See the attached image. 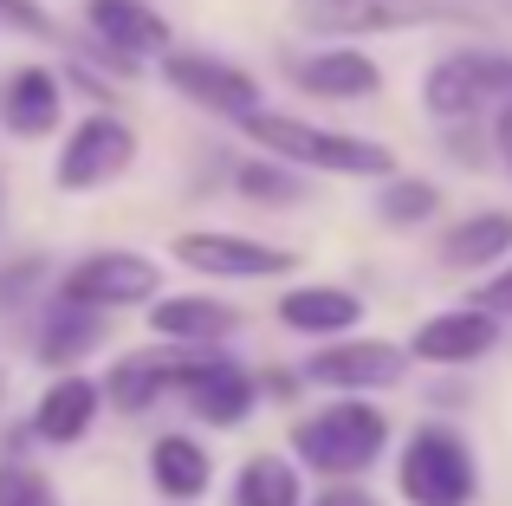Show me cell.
Listing matches in <instances>:
<instances>
[{"mask_svg":"<svg viewBox=\"0 0 512 506\" xmlns=\"http://www.w3.org/2000/svg\"><path fill=\"white\" fill-rule=\"evenodd\" d=\"M512 247V215H467L461 228L441 241V260L448 266H493Z\"/></svg>","mask_w":512,"mask_h":506,"instance_id":"obj_22","label":"cell"},{"mask_svg":"<svg viewBox=\"0 0 512 506\" xmlns=\"http://www.w3.org/2000/svg\"><path fill=\"white\" fill-rule=\"evenodd\" d=\"M169 383H182V344H175V351H137V357H124V364H111L104 396H111V409L137 416V409H150Z\"/></svg>","mask_w":512,"mask_h":506,"instance_id":"obj_13","label":"cell"},{"mask_svg":"<svg viewBox=\"0 0 512 506\" xmlns=\"http://www.w3.org/2000/svg\"><path fill=\"white\" fill-rule=\"evenodd\" d=\"M292 442H299V461L312 474L344 481V474H363L383 455L389 422H383V409H370V403H331V409H318L312 422H299Z\"/></svg>","mask_w":512,"mask_h":506,"instance_id":"obj_2","label":"cell"},{"mask_svg":"<svg viewBox=\"0 0 512 506\" xmlns=\"http://www.w3.org/2000/svg\"><path fill=\"white\" fill-rule=\"evenodd\" d=\"M409 351L396 344H376V338H357V344H331V351L312 357V383H331V390H376V383H396Z\"/></svg>","mask_w":512,"mask_h":506,"instance_id":"obj_11","label":"cell"},{"mask_svg":"<svg viewBox=\"0 0 512 506\" xmlns=\"http://www.w3.org/2000/svg\"><path fill=\"white\" fill-rule=\"evenodd\" d=\"M182 383H188L195 416H208L214 429H227V422H240L253 409V377L234 357L208 351V344H182Z\"/></svg>","mask_w":512,"mask_h":506,"instance_id":"obj_8","label":"cell"},{"mask_svg":"<svg viewBox=\"0 0 512 506\" xmlns=\"http://www.w3.org/2000/svg\"><path fill=\"white\" fill-rule=\"evenodd\" d=\"M85 20L124 65L169 46V20L150 7V0H85Z\"/></svg>","mask_w":512,"mask_h":506,"instance_id":"obj_10","label":"cell"},{"mask_svg":"<svg viewBox=\"0 0 512 506\" xmlns=\"http://www.w3.org/2000/svg\"><path fill=\"white\" fill-rule=\"evenodd\" d=\"M163 78L188 104H201V111H221V117H253L260 111V78H247L227 59H208V52H169Z\"/></svg>","mask_w":512,"mask_h":506,"instance_id":"obj_7","label":"cell"},{"mask_svg":"<svg viewBox=\"0 0 512 506\" xmlns=\"http://www.w3.org/2000/svg\"><path fill=\"white\" fill-rule=\"evenodd\" d=\"M292 78H299L312 98H370L376 85H383V72H376L370 52H312V59H292Z\"/></svg>","mask_w":512,"mask_h":506,"instance_id":"obj_15","label":"cell"},{"mask_svg":"<svg viewBox=\"0 0 512 506\" xmlns=\"http://www.w3.org/2000/svg\"><path fill=\"white\" fill-rule=\"evenodd\" d=\"M0 506H52V487L39 481L33 468L7 461V468H0Z\"/></svg>","mask_w":512,"mask_h":506,"instance_id":"obj_26","label":"cell"},{"mask_svg":"<svg viewBox=\"0 0 512 506\" xmlns=\"http://www.w3.org/2000/svg\"><path fill=\"white\" fill-rule=\"evenodd\" d=\"M402 20L409 13L383 7V0H299V26H312V33H383Z\"/></svg>","mask_w":512,"mask_h":506,"instance_id":"obj_20","label":"cell"},{"mask_svg":"<svg viewBox=\"0 0 512 506\" xmlns=\"http://www.w3.org/2000/svg\"><path fill=\"white\" fill-rule=\"evenodd\" d=\"M487 305H493V312H512V273H500L487 286Z\"/></svg>","mask_w":512,"mask_h":506,"instance_id":"obj_29","label":"cell"},{"mask_svg":"<svg viewBox=\"0 0 512 506\" xmlns=\"http://www.w3.org/2000/svg\"><path fill=\"white\" fill-rule=\"evenodd\" d=\"M0 26L26 33V39H59V26H52V13L39 0H0Z\"/></svg>","mask_w":512,"mask_h":506,"instance_id":"obj_27","label":"cell"},{"mask_svg":"<svg viewBox=\"0 0 512 506\" xmlns=\"http://www.w3.org/2000/svg\"><path fill=\"white\" fill-rule=\"evenodd\" d=\"M493 143H500V156H506V163H512V98H506L500 124H493Z\"/></svg>","mask_w":512,"mask_h":506,"instance_id":"obj_30","label":"cell"},{"mask_svg":"<svg viewBox=\"0 0 512 506\" xmlns=\"http://www.w3.org/2000/svg\"><path fill=\"white\" fill-rule=\"evenodd\" d=\"M175 260L214 279H260V273H292L286 247L247 241V234H175Z\"/></svg>","mask_w":512,"mask_h":506,"instance_id":"obj_9","label":"cell"},{"mask_svg":"<svg viewBox=\"0 0 512 506\" xmlns=\"http://www.w3.org/2000/svg\"><path fill=\"white\" fill-rule=\"evenodd\" d=\"M240 195H253V202H299V182L273 163H247L240 169Z\"/></svg>","mask_w":512,"mask_h":506,"instance_id":"obj_25","label":"cell"},{"mask_svg":"<svg viewBox=\"0 0 512 506\" xmlns=\"http://www.w3.org/2000/svg\"><path fill=\"white\" fill-rule=\"evenodd\" d=\"M480 487L474 455L454 429H415V442L402 448V494L409 506H467Z\"/></svg>","mask_w":512,"mask_h":506,"instance_id":"obj_3","label":"cell"},{"mask_svg":"<svg viewBox=\"0 0 512 506\" xmlns=\"http://www.w3.org/2000/svg\"><path fill=\"white\" fill-rule=\"evenodd\" d=\"M234 506H299V474L279 455H253L234 481Z\"/></svg>","mask_w":512,"mask_h":506,"instance_id":"obj_23","label":"cell"},{"mask_svg":"<svg viewBox=\"0 0 512 506\" xmlns=\"http://www.w3.org/2000/svg\"><path fill=\"white\" fill-rule=\"evenodd\" d=\"M150 325H156V338H169V344H208V338H227V331H234V305H221V299H156Z\"/></svg>","mask_w":512,"mask_h":506,"instance_id":"obj_18","label":"cell"},{"mask_svg":"<svg viewBox=\"0 0 512 506\" xmlns=\"http://www.w3.org/2000/svg\"><path fill=\"white\" fill-rule=\"evenodd\" d=\"M137 163V137H130L124 117H85V124L72 130V143H65L59 156V189L85 195V189H104V182H117L124 169Z\"/></svg>","mask_w":512,"mask_h":506,"instance_id":"obj_6","label":"cell"},{"mask_svg":"<svg viewBox=\"0 0 512 506\" xmlns=\"http://www.w3.org/2000/svg\"><path fill=\"white\" fill-rule=\"evenodd\" d=\"M487 98H512V52H448L422 78V104L435 117H467Z\"/></svg>","mask_w":512,"mask_h":506,"instance_id":"obj_4","label":"cell"},{"mask_svg":"<svg viewBox=\"0 0 512 506\" xmlns=\"http://www.w3.org/2000/svg\"><path fill=\"white\" fill-rule=\"evenodd\" d=\"M156 286H163V266L143 260V253H91V260H78L72 273L59 279V299L72 305H98V312H117V305H143L156 299Z\"/></svg>","mask_w":512,"mask_h":506,"instance_id":"obj_5","label":"cell"},{"mask_svg":"<svg viewBox=\"0 0 512 506\" xmlns=\"http://www.w3.org/2000/svg\"><path fill=\"white\" fill-rule=\"evenodd\" d=\"M312 506H376V500L363 494V487H331V494H318Z\"/></svg>","mask_w":512,"mask_h":506,"instance_id":"obj_28","label":"cell"},{"mask_svg":"<svg viewBox=\"0 0 512 506\" xmlns=\"http://www.w3.org/2000/svg\"><path fill=\"white\" fill-rule=\"evenodd\" d=\"M279 318H286L292 331H312V338H338L363 318L357 292H338V286H299L279 299Z\"/></svg>","mask_w":512,"mask_h":506,"instance_id":"obj_16","label":"cell"},{"mask_svg":"<svg viewBox=\"0 0 512 506\" xmlns=\"http://www.w3.org/2000/svg\"><path fill=\"white\" fill-rule=\"evenodd\" d=\"M59 78L46 72V65H20V72L0 85V124L13 130V137H46L52 124H59Z\"/></svg>","mask_w":512,"mask_h":506,"instance_id":"obj_12","label":"cell"},{"mask_svg":"<svg viewBox=\"0 0 512 506\" xmlns=\"http://www.w3.org/2000/svg\"><path fill=\"white\" fill-rule=\"evenodd\" d=\"M98 338H104V312H98V305L59 299L52 318H46V338H39V357H46V364H78Z\"/></svg>","mask_w":512,"mask_h":506,"instance_id":"obj_21","label":"cell"},{"mask_svg":"<svg viewBox=\"0 0 512 506\" xmlns=\"http://www.w3.org/2000/svg\"><path fill=\"white\" fill-rule=\"evenodd\" d=\"M91 416H98V383H85V377H59V383L46 390V403H39L33 429L46 435L52 448H65V442H78V435L91 429Z\"/></svg>","mask_w":512,"mask_h":506,"instance_id":"obj_17","label":"cell"},{"mask_svg":"<svg viewBox=\"0 0 512 506\" xmlns=\"http://www.w3.org/2000/svg\"><path fill=\"white\" fill-rule=\"evenodd\" d=\"M150 474H156V494L169 500H195L208 487V448L188 442V435H163L150 448Z\"/></svg>","mask_w":512,"mask_h":506,"instance_id":"obj_19","label":"cell"},{"mask_svg":"<svg viewBox=\"0 0 512 506\" xmlns=\"http://www.w3.org/2000/svg\"><path fill=\"white\" fill-rule=\"evenodd\" d=\"M376 208H383V221L409 228V221H428V215L441 208V189H435V182H389Z\"/></svg>","mask_w":512,"mask_h":506,"instance_id":"obj_24","label":"cell"},{"mask_svg":"<svg viewBox=\"0 0 512 506\" xmlns=\"http://www.w3.org/2000/svg\"><path fill=\"white\" fill-rule=\"evenodd\" d=\"M247 137L260 150L286 156V163H305V169H331V176H396V156L370 137H344V130H318V124H299V117H279V111H253L240 117Z\"/></svg>","mask_w":512,"mask_h":506,"instance_id":"obj_1","label":"cell"},{"mask_svg":"<svg viewBox=\"0 0 512 506\" xmlns=\"http://www.w3.org/2000/svg\"><path fill=\"white\" fill-rule=\"evenodd\" d=\"M493 338H500V325L487 312H467L461 305V312H441L415 331V357H428V364H467V357H487Z\"/></svg>","mask_w":512,"mask_h":506,"instance_id":"obj_14","label":"cell"}]
</instances>
